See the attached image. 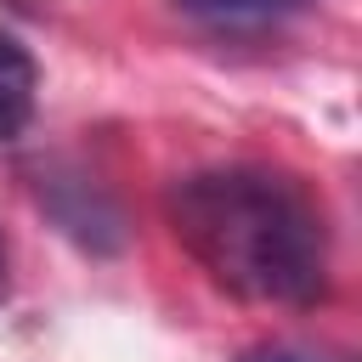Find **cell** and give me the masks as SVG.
Here are the masks:
<instances>
[{"instance_id":"cell-1","label":"cell","mask_w":362,"mask_h":362,"mask_svg":"<svg viewBox=\"0 0 362 362\" xmlns=\"http://www.w3.org/2000/svg\"><path fill=\"white\" fill-rule=\"evenodd\" d=\"M164 215L181 249L238 300L305 311L328 294L322 209L283 170H187L164 187Z\"/></svg>"},{"instance_id":"cell-3","label":"cell","mask_w":362,"mask_h":362,"mask_svg":"<svg viewBox=\"0 0 362 362\" xmlns=\"http://www.w3.org/2000/svg\"><path fill=\"white\" fill-rule=\"evenodd\" d=\"M34 102H40V68L28 45L0 28V141H17L34 124Z\"/></svg>"},{"instance_id":"cell-4","label":"cell","mask_w":362,"mask_h":362,"mask_svg":"<svg viewBox=\"0 0 362 362\" xmlns=\"http://www.w3.org/2000/svg\"><path fill=\"white\" fill-rule=\"evenodd\" d=\"M0 300H6V243H0Z\"/></svg>"},{"instance_id":"cell-2","label":"cell","mask_w":362,"mask_h":362,"mask_svg":"<svg viewBox=\"0 0 362 362\" xmlns=\"http://www.w3.org/2000/svg\"><path fill=\"white\" fill-rule=\"evenodd\" d=\"M175 11L215 34H266V28H283L288 17L311 11V0H175Z\"/></svg>"}]
</instances>
